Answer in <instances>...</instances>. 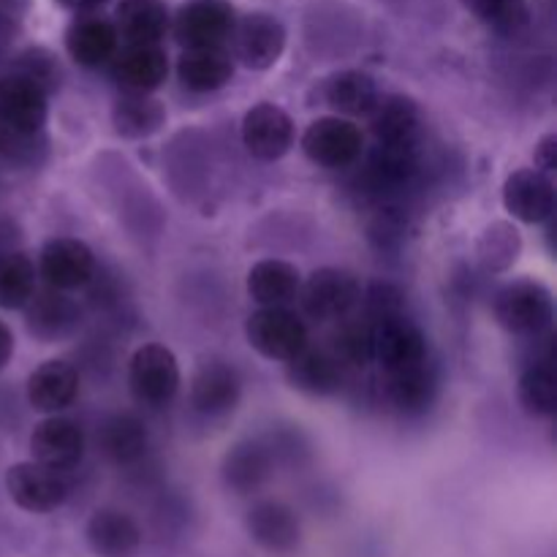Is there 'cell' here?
<instances>
[{"mask_svg": "<svg viewBox=\"0 0 557 557\" xmlns=\"http://www.w3.org/2000/svg\"><path fill=\"white\" fill-rule=\"evenodd\" d=\"M5 493L27 515H49L69 498V473L54 471L36 460L16 462L5 473Z\"/></svg>", "mask_w": 557, "mask_h": 557, "instance_id": "8992f818", "label": "cell"}, {"mask_svg": "<svg viewBox=\"0 0 557 557\" xmlns=\"http://www.w3.org/2000/svg\"><path fill=\"white\" fill-rule=\"evenodd\" d=\"M297 299L310 321L335 324L357 310L359 299H362V286L354 272L341 270V267H321L313 275L305 277Z\"/></svg>", "mask_w": 557, "mask_h": 557, "instance_id": "7a4b0ae2", "label": "cell"}, {"mask_svg": "<svg viewBox=\"0 0 557 557\" xmlns=\"http://www.w3.org/2000/svg\"><path fill=\"white\" fill-rule=\"evenodd\" d=\"M63 9L69 11H76V14H90V11H96L98 5H103L107 0H58Z\"/></svg>", "mask_w": 557, "mask_h": 557, "instance_id": "b9f144b4", "label": "cell"}, {"mask_svg": "<svg viewBox=\"0 0 557 557\" xmlns=\"http://www.w3.org/2000/svg\"><path fill=\"white\" fill-rule=\"evenodd\" d=\"M98 446H101L103 457L114 466H134L147 455L150 446V435H147L145 422L134 413H114V417L103 419L98 428Z\"/></svg>", "mask_w": 557, "mask_h": 557, "instance_id": "4dcf8cb0", "label": "cell"}, {"mask_svg": "<svg viewBox=\"0 0 557 557\" xmlns=\"http://www.w3.org/2000/svg\"><path fill=\"white\" fill-rule=\"evenodd\" d=\"M79 395V373L65 359H49L27 379V403L38 413H63Z\"/></svg>", "mask_w": 557, "mask_h": 557, "instance_id": "603a6c76", "label": "cell"}, {"mask_svg": "<svg viewBox=\"0 0 557 557\" xmlns=\"http://www.w3.org/2000/svg\"><path fill=\"white\" fill-rule=\"evenodd\" d=\"M493 315L509 335L542 337L553 330L555 297L536 277H515L493 294Z\"/></svg>", "mask_w": 557, "mask_h": 557, "instance_id": "6da1fadb", "label": "cell"}, {"mask_svg": "<svg viewBox=\"0 0 557 557\" xmlns=\"http://www.w3.org/2000/svg\"><path fill=\"white\" fill-rule=\"evenodd\" d=\"M49 92L27 76L9 71L0 76V123L16 136H36L47 125Z\"/></svg>", "mask_w": 557, "mask_h": 557, "instance_id": "7c38bea8", "label": "cell"}, {"mask_svg": "<svg viewBox=\"0 0 557 557\" xmlns=\"http://www.w3.org/2000/svg\"><path fill=\"white\" fill-rule=\"evenodd\" d=\"M419 174V141L417 145H375L368 161L370 190L395 194L411 185Z\"/></svg>", "mask_w": 557, "mask_h": 557, "instance_id": "f1b7e54d", "label": "cell"}, {"mask_svg": "<svg viewBox=\"0 0 557 557\" xmlns=\"http://www.w3.org/2000/svg\"><path fill=\"white\" fill-rule=\"evenodd\" d=\"M460 3L471 11V16L500 36H517L531 22L528 0H460Z\"/></svg>", "mask_w": 557, "mask_h": 557, "instance_id": "8d00e7d4", "label": "cell"}, {"mask_svg": "<svg viewBox=\"0 0 557 557\" xmlns=\"http://www.w3.org/2000/svg\"><path fill=\"white\" fill-rule=\"evenodd\" d=\"M114 30L125 44H161L172 30V16L163 0H120Z\"/></svg>", "mask_w": 557, "mask_h": 557, "instance_id": "f546056e", "label": "cell"}, {"mask_svg": "<svg viewBox=\"0 0 557 557\" xmlns=\"http://www.w3.org/2000/svg\"><path fill=\"white\" fill-rule=\"evenodd\" d=\"M286 379L292 389L299 395L315 397H335L346 384V368L330 348H305L297 357L286 362Z\"/></svg>", "mask_w": 557, "mask_h": 557, "instance_id": "d6986e66", "label": "cell"}, {"mask_svg": "<svg viewBox=\"0 0 557 557\" xmlns=\"http://www.w3.org/2000/svg\"><path fill=\"white\" fill-rule=\"evenodd\" d=\"M11 71H14V74L27 76V79L36 82V85L44 87L47 92L58 90L60 76H63L58 58H54V54L44 47H30V49H25V52L16 54Z\"/></svg>", "mask_w": 557, "mask_h": 557, "instance_id": "74e56055", "label": "cell"}, {"mask_svg": "<svg viewBox=\"0 0 557 557\" xmlns=\"http://www.w3.org/2000/svg\"><path fill=\"white\" fill-rule=\"evenodd\" d=\"M250 299L259 308H283V305L294 302L302 286V272L283 259H261L250 267L248 272Z\"/></svg>", "mask_w": 557, "mask_h": 557, "instance_id": "83f0119b", "label": "cell"}, {"mask_svg": "<svg viewBox=\"0 0 557 557\" xmlns=\"http://www.w3.org/2000/svg\"><path fill=\"white\" fill-rule=\"evenodd\" d=\"M36 264L22 250L0 253V308L22 310L36 294Z\"/></svg>", "mask_w": 557, "mask_h": 557, "instance_id": "836d02e7", "label": "cell"}, {"mask_svg": "<svg viewBox=\"0 0 557 557\" xmlns=\"http://www.w3.org/2000/svg\"><path fill=\"white\" fill-rule=\"evenodd\" d=\"M335 324L326 348L341 359L343 368H364L373 362V324L368 319H351V315Z\"/></svg>", "mask_w": 557, "mask_h": 557, "instance_id": "e575fe53", "label": "cell"}, {"mask_svg": "<svg viewBox=\"0 0 557 557\" xmlns=\"http://www.w3.org/2000/svg\"><path fill=\"white\" fill-rule=\"evenodd\" d=\"M112 76L123 92H156L169 76V54L161 44H125L112 58Z\"/></svg>", "mask_w": 557, "mask_h": 557, "instance_id": "ffe728a7", "label": "cell"}, {"mask_svg": "<svg viewBox=\"0 0 557 557\" xmlns=\"http://www.w3.org/2000/svg\"><path fill=\"white\" fill-rule=\"evenodd\" d=\"M234 76V58L226 47H190L177 60V79L190 92H215Z\"/></svg>", "mask_w": 557, "mask_h": 557, "instance_id": "484cf974", "label": "cell"}, {"mask_svg": "<svg viewBox=\"0 0 557 557\" xmlns=\"http://www.w3.org/2000/svg\"><path fill=\"white\" fill-rule=\"evenodd\" d=\"M243 400V375L226 359H205L190 379V406L205 419H226Z\"/></svg>", "mask_w": 557, "mask_h": 557, "instance_id": "ba28073f", "label": "cell"}, {"mask_svg": "<svg viewBox=\"0 0 557 557\" xmlns=\"http://www.w3.org/2000/svg\"><path fill=\"white\" fill-rule=\"evenodd\" d=\"M234 5L228 0H188L172 22L180 47H223L232 38Z\"/></svg>", "mask_w": 557, "mask_h": 557, "instance_id": "8fae6325", "label": "cell"}, {"mask_svg": "<svg viewBox=\"0 0 557 557\" xmlns=\"http://www.w3.org/2000/svg\"><path fill=\"white\" fill-rule=\"evenodd\" d=\"M183 373L172 348L163 343H145L128 362V386L136 403L147 408H163L177 397Z\"/></svg>", "mask_w": 557, "mask_h": 557, "instance_id": "3957f363", "label": "cell"}, {"mask_svg": "<svg viewBox=\"0 0 557 557\" xmlns=\"http://www.w3.org/2000/svg\"><path fill=\"white\" fill-rule=\"evenodd\" d=\"M384 389L392 406L406 417L428 413L441 389L438 364L424 357L419 362L384 370Z\"/></svg>", "mask_w": 557, "mask_h": 557, "instance_id": "9a60e30c", "label": "cell"}, {"mask_svg": "<svg viewBox=\"0 0 557 557\" xmlns=\"http://www.w3.org/2000/svg\"><path fill=\"white\" fill-rule=\"evenodd\" d=\"M11 357H14V335H11L9 326L0 321V373H3L5 364L11 362Z\"/></svg>", "mask_w": 557, "mask_h": 557, "instance_id": "60d3db41", "label": "cell"}, {"mask_svg": "<svg viewBox=\"0 0 557 557\" xmlns=\"http://www.w3.org/2000/svg\"><path fill=\"white\" fill-rule=\"evenodd\" d=\"M30 455L54 471H74L85 457V430L63 413H49L30 433Z\"/></svg>", "mask_w": 557, "mask_h": 557, "instance_id": "5bb4252c", "label": "cell"}, {"mask_svg": "<svg viewBox=\"0 0 557 557\" xmlns=\"http://www.w3.org/2000/svg\"><path fill=\"white\" fill-rule=\"evenodd\" d=\"M38 277L58 292L85 288L96 275V256L90 245L76 237H52L38 253Z\"/></svg>", "mask_w": 557, "mask_h": 557, "instance_id": "30bf717a", "label": "cell"}, {"mask_svg": "<svg viewBox=\"0 0 557 557\" xmlns=\"http://www.w3.org/2000/svg\"><path fill=\"white\" fill-rule=\"evenodd\" d=\"M275 471V455L261 438H243L223 455L221 479L223 487L234 495H253L270 482Z\"/></svg>", "mask_w": 557, "mask_h": 557, "instance_id": "e0dca14e", "label": "cell"}, {"mask_svg": "<svg viewBox=\"0 0 557 557\" xmlns=\"http://www.w3.org/2000/svg\"><path fill=\"white\" fill-rule=\"evenodd\" d=\"M11 131H5L3 128V123H0V150H5V147H9V141H11Z\"/></svg>", "mask_w": 557, "mask_h": 557, "instance_id": "7bdbcfd3", "label": "cell"}, {"mask_svg": "<svg viewBox=\"0 0 557 557\" xmlns=\"http://www.w3.org/2000/svg\"><path fill=\"white\" fill-rule=\"evenodd\" d=\"M245 528H248V536L267 553H294L302 542L297 511L281 500H259L250 506L245 515Z\"/></svg>", "mask_w": 557, "mask_h": 557, "instance_id": "ac0fdd59", "label": "cell"}, {"mask_svg": "<svg viewBox=\"0 0 557 557\" xmlns=\"http://www.w3.org/2000/svg\"><path fill=\"white\" fill-rule=\"evenodd\" d=\"M120 36L114 22L98 14H79L65 30V52L82 69H101L117 54Z\"/></svg>", "mask_w": 557, "mask_h": 557, "instance_id": "44dd1931", "label": "cell"}, {"mask_svg": "<svg viewBox=\"0 0 557 557\" xmlns=\"http://www.w3.org/2000/svg\"><path fill=\"white\" fill-rule=\"evenodd\" d=\"M533 163H536L533 169H539V172H544V174L555 172L557 169V136L555 134H544L542 139H539L536 150H533Z\"/></svg>", "mask_w": 557, "mask_h": 557, "instance_id": "ab89813d", "label": "cell"}, {"mask_svg": "<svg viewBox=\"0 0 557 557\" xmlns=\"http://www.w3.org/2000/svg\"><path fill=\"white\" fill-rule=\"evenodd\" d=\"M85 539L96 557H136L141 547L139 525L120 509H98L87 520Z\"/></svg>", "mask_w": 557, "mask_h": 557, "instance_id": "d4e9b609", "label": "cell"}, {"mask_svg": "<svg viewBox=\"0 0 557 557\" xmlns=\"http://www.w3.org/2000/svg\"><path fill=\"white\" fill-rule=\"evenodd\" d=\"M25 321L27 330L38 341H63L65 335L74 332V326L79 324V308L65 297V292L58 288H49L41 294H33L30 302L25 305Z\"/></svg>", "mask_w": 557, "mask_h": 557, "instance_id": "4316f807", "label": "cell"}, {"mask_svg": "<svg viewBox=\"0 0 557 557\" xmlns=\"http://www.w3.org/2000/svg\"><path fill=\"white\" fill-rule=\"evenodd\" d=\"M245 337L248 346L270 362H288L310 346L308 326L288 305L253 310L245 321Z\"/></svg>", "mask_w": 557, "mask_h": 557, "instance_id": "5b68a950", "label": "cell"}, {"mask_svg": "<svg viewBox=\"0 0 557 557\" xmlns=\"http://www.w3.org/2000/svg\"><path fill=\"white\" fill-rule=\"evenodd\" d=\"M522 250V237L517 226L498 221L484 228V234L476 243V259L484 267V272H506L517 261Z\"/></svg>", "mask_w": 557, "mask_h": 557, "instance_id": "d590c367", "label": "cell"}, {"mask_svg": "<svg viewBox=\"0 0 557 557\" xmlns=\"http://www.w3.org/2000/svg\"><path fill=\"white\" fill-rule=\"evenodd\" d=\"M299 145L310 163H315L319 169H330V172H341L362 158L364 134L354 120L326 114L305 128Z\"/></svg>", "mask_w": 557, "mask_h": 557, "instance_id": "277c9868", "label": "cell"}, {"mask_svg": "<svg viewBox=\"0 0 557 557\" xmlns=\"http://www.w3.org/2000/svg\"><path fill=\"white\" fill-rule=\"evenodd\" d=\"M379 96V82H375L368 71L359 69L335 71V74L326 76L324 85H321V98H324L326 107L348 120L368 117V114L373 112Z\"/></svg>", "mask_w": 557, "mask_h": 557, "instance_id": "cb8c5ba5", "label": "cell"}, {"mask_svg": "<svg viewBox=\"0 0 557 557\" xmlns=\"http://www.w3.org/2000/svg\"><path fill=\"white\" fill-rule=\"evenodd\" d=\"M504 207L528 226L549 223L555 215V183L539 169H517L504 183Z\"/></svg>", "mask_w": 557, "mask_h": 557, "instance_id": "2e32d148", "label": "cell"}, {"mask_svg": "<svg viewBox=\"0 0 557 557\" xmlns=\"http://www.w3.org/2000/svg\"><path fill=\"white\" fill-rule=\"evenodd\" d=\"M359 302H364V310H368L364 319L368 321L384 319V315L403 313V310H406V297H403L400 288L392 286V283H373V286L362 294Z\"/></svg>", "mask_w": 557, "mask_h": 557, "instance_id": "f35d334b", "label": "cell"}, {"mask_svg": "<svg viewBox=\"0 0 557 557\" xmlns=\"http://www.w3.org/2000/svg\"><path fill=\"white\" fill-rule=\"evenodd\" d=\"M112 125L123 139H150L166 125V107L152 92H123L112 107Z\"/></svg>", "mask_w": 557, "mask_h": 557, "instance_id": "1f68e13d", "label": "cell"}, {"mask_svg": "<svg viewBox=\"0 0 557 557\" xmlns=\"http://www.w3.org/2000/svg\"><path fill=\"white\" fill-rule=\"evenodd\" d=\"M232 58L248 71H270L286 52L288 33L277 16L253 11L234 22Z\"/></svg>", "mask_w": 557, "mask_h": 557, "instance_id": "52a82bcc", "label": "cell"}, {"mask_svg": "<svg viewBox=\"0 0 557 557\" xmlns=\"http://www.w3.org/2000/svg\"><path fill=\"white\" fill-rule=\"evenodd\" d=\"M370 324H373V359L381 364V370L400 368V364L430 357L428 335L417 321L408 319L406 310L375 319Z\"/></svg>", "mask_w": 557, "mask_h": 557, "instance_id": "4fadbf2b", "label": "cell"}, {"mask_svg": "<svg viewBox=\"0 0 557 557\" xmlns=\"http://www.w3.org/2000/svg\"><path fill=\"white\" fill-rule=\"evenodd\" d=\"M517 397L520 406L525 408L528 417L553 419L557 413V375L553 364V354L533 359L520 375L517 384Z\"/></svg>", "mask_w": 557, "mask_h": 557, "instance_id": "d6a6232c", "label": "cell"}, {"mask_svg": "<svg viewBox=\"0 0 557 557\" xmlns=\"http://www.w3.org/2000/svg\"><path fill=\"white\" fill-rule=\"evenodd\" d=\"M368 120L375 145H417L422 134V109L403 92L379 96Z\"/></svg>", "mask_w": 557, "mask_h": 557, "instance_id": "7402d4cb", "label": "cell"}, {"mask_svg": "<svg viewBox=\"0 0 557 557\" xmlns=\"http://www.w3.org/2000/svg\"><path fill=\"white\" fill-rule=\"evenodd\" d=\"M297 141L292 114L270 101L256 103L243 117V145L256 161L275 163L292 152Z\"/></svg>", "mask_w": 557, "mask_h": 557, "instance_id": "9c48e42d", "label": "cell"}]
</instances>
